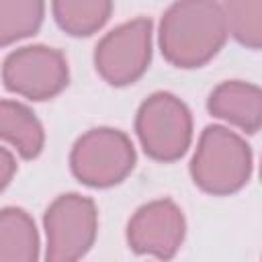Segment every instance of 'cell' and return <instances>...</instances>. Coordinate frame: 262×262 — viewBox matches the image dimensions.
<instances>
[{
    "label": "cell",
    "mask_w": 262,
    "mask_h": 262,
    "mask_svg": "<svg viewBox=\"0 0 262 262\" xmlns=\"http://www.w3.org/2000/svg\"><path fill=\"white\" fill-rule=\"evenodd\" d=\"M227 35L223 4L217 0H176L162 14L158 43L170 66L194 70L221 51Z\"/></svg>",
    "instance_id": "cell-1"
},
{
    "label": "cell",
    "mask_w": 262,
    "mask_h": 262,
    "mask_svg": "<svg viewBox=\"0 0 262 262\" xmlns=\"http://www.w3.org/2000/svg\"><path fill=\"white\" fill-rule=\"evenodd\" d=\"M252 174V149L244 137L221 125L203 129L190 160L192 182L207 194L227 196L246 186Z\"/></svg>",
    "instance_id": "cell-2"
},
{
    "label": "cell",
    "mask_w": 262,
    "mask_h": 262,
    "mask_svg": "<svg viewBox=\"0 0 262 262\" xmlns=\"http://www.w3.org/2000/svg\"><path fill=\"white\" fill-rule=\"evenodd\" d=\"M135 133L147 158L156 162L180 160L192 141V115L170 92L149 94L137 108Z\"/></svg>",
    "instance_id": "cell-3"
},
{
    "label": "cell",
    "mask_w": 262,
    "mask_h": 262,
    "mask_svg": "<svg viewBox=\"0 0 262 262\" xmlns=\"http://www.w3.org/2000/svg\"><path fill=\"white\" fill-rule=\"evenodd\" d=\"M135 147L131 139L113 127L86 131L72 147V174L86 186L108 188L123 182L135 168Z\"/></svg>",
    "instance_id": "cell-4"
},
{
    "label": "cell",
    "mask_w": 262,
    "mask_h": 262,
    "mask_svg": "<svg viewBox=\"0 0 262 262\" xmlns=\"http://www.w3.org/2000/svg\"><path fill=\"white\" fill-rule=\"evenodd\" d=\"M49 262H74L88 254L98 231V211L92 199L78 192L59 194L43 215Z\"/></svg>",
    "instance_id": "cell-5"
},
{
    "label": "cell",
    "mask_w": 262,
    "mask_h": 262,
    "mask_svg": "<svg viewBox=\"0 0 262 262\" xmlns=\"http://www.w3.org/2000/svg\"><path fill=\"white\" fill-rule=\"evenodd\" d=\"M151 61V20L137 16L106 33L94 49V68L111 86L137 82Z\"/></svg>",
    "instance_id": "cell-6"
},
{
    "label": "cell",
    "mask_w": 262,
    "mask_h": 262,
    "mask_svg": "<svg viewBox=\"0 0 262 262\" xmlns=\"http://www.w3.org/2000/svg\"><path fill=\"white\" fill-rule=\"evenodd\" d=\"M70 80L66 55L47 45L18 47L6 55L2 82L8 92L29 100H49L57 96Z\"/></svg>",
    "instance_id": "cell-7"
},
{
    "label": "cell",
    "mask_w": 262,
    "mask_h": 262,
    "mask_svg": "<svg viewBox=\"0 0 262 262\" xmlns=\"http://www.w3.org/2000/svg\"><path fill=\"white\" fill-rule=\"evenodd\" d=\"M186 221L170 199H156L139 207L127 223V244L139 256L170 260L184 242Z\"/></svg>",
    "instance_id": "cell-8"
},
{
    "label": "cell",
    "mask_w": 262,
    "mask_h": 262,
    "mask_svg": "<svg viewBox=\"0 0 262 262\" xmlns=\"http://www.w3.org/2000/svg\"><path fill=\"white\" fill-rule=\"evenodd\" d=\"M207 111L246 133L262 129V86L227 80L213 88L207 100Z\"/></svg>",
    "instance_id": "cell-9"
},
{
    "label": "cell",
    "mask_w": 262,
    "mask_h": 262,
    "mask_svg": "<svg viewBox=\"0 0 262 262\" xmlns=\"http://www.w3.org/2000/svg\"><path fill=\"white\" fill-rule=\"evenodd\" d=\"M0 135L23 160H35L45 145V131L35 113L16 100L0 102Z\"/></svg>",
    "instance_id": "cell-10"
},
{
    "label": "cell",
    "mask_w": 262,
    "mask_h": 262,
    "mask_svg": "<svg viewBox=\"0 0 262 262\" xmlns=\"http://www.w3.org/2000/svg\"><path fill=\"white\" fill-rule=\"evenodd\" d=\"M39 258V233L33 217L18 207H4L0 213V260L35 262Z\"/></svg>",
    "instance_id": "cell-11"
},
{
    "label": "cell",
    "mask_w": 262,
    "mask_h": 262,
    "mask_svg": "<svg viewBox=\"0 0 262 262\" xmlns=\"http://www.w3.org/2000/svg\"><path fill=\"white\" fill-rule=\"evenodd\" d=\"M51 12L63 33L90 37L111 18L113 0H51Z\"/></svg>",
    "instance_id": "cell-12"
},
{
    "label": "cell",
    "mask_w": 262,
    "mask_h": 262,
    "mask_svg": "<svg viewBox=\"0 0 262 262\" xmlns=\"http://www.w3.org/2000/svg\"><path fill=\"white\" fill-rule=\"evenodd\" d=\"M45 16V0H0V43L8 47L14 41L35 35Z\"/></svg>",
    "instance_id": "cell-13"
},
{
    "label": "cell",
    "mask_w": 262,
    "mask_h": 262,
    "mask_svg": "<svg viewBox=\"0 0 262 262\" xmlns=\"http://www.w3.org/2000/svg\"><path fill=\"white\" fill-rule=\"evenodd\" d=\"M233 39L248 49H262V0H223Z\"/></svg>",
    "instance_id": "cell-14"
},
{
    "label": "cell",
    "mask_w": 262,
    "mask_h": 262,
    "mask_svg": "<svg viewBox=\"0 0 262 262\" xmlns=\"http://www.w3.org/2000/svg\"><path fill=\"white\" fill-rule=\"evenodd\" d=\"M0 168H2V190L8 186V182H10V178H12V172L16 170V164H14V158H12V154L8 151V147H2L0 149Z\"/></svg>",
    "instance_id": "cell-15"
},
{
    "label": "cell",
    "mask_w": 262,
    "mask_h": 262,
    "mask_svg": "<svg viewBox=\"0 0 262 262\" xmlns=\"http://www.w3.org/2000/svg\"><path fill=\"white\" fill-rule=\"evenodd\" d=\"M260 178H262V164H260Z\"/></svg>",
    "instance_id": "cell-16"
}]
</instances>
